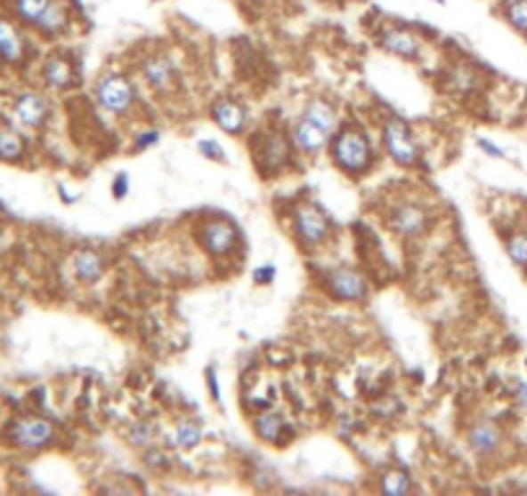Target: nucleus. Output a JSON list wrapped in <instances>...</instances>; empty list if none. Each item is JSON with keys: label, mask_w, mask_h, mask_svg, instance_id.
<instances>
[{"label": "nucleus", "mask_w": 527, "mask_h": 496, "mask_svg": "<svg viewBox=\"0 0 527 496\" xmlns=\"http://www.w3.org/2000/svg\"><path fill=\"white\" fill-rule=\"evenodd\" d=\"M478 148L483 150V153H489V156H494V158H504V150H499V148H494L489 140H478Z\"/></svg>", "instance_id": "nucleus-34"}, {"label": "nucleus", "mask_w": 527, "mask_h": 496, "mask_svg": "<svg viewBox=\"0 0 527 496\" xmlns=\"http://www.w3.org/2000/svg\"><path fill=\"white\" fill-rule=\"evenodd\" d=\"M331 148V161L334 165L344 171L346 176L357 179V176H365L369 168H372V161H375V148L369 138L357 130V127H339L334 132V138L328 142Z\"/></svg>", "instance_id": "nucleus-1"}, {"label": "nucleus", "mask_w": 527, "mask_h": 496, "mask_svg": "<svg viewBox=\"0 0 527 496\" xmlns=\"http://www.w3.org/2000/svg\"><path fill=\"white\" fill-rule=\"evenodd\" d=\"M13 114L27 127H42L45 119H47V114H50V107H47V99L45 96H39V93H24V96L16 99Z\"/></svg>", "instance_id": "nucleus-16"}, {"label": "nucleus", "mask_w": 527, "mask_h": 496, "mask_svg": "<svg viewBox=\"0 0 527 496\" xmlns=\"http://www.w3.org/2000/svg\"><path fill=\"white\" fill-rule=\"evenodd\" d=\"M70 269H73V275H76L80 284H96L104 276L106 261L104 256L99 251H93V248H78L73 253Z\"/></svg>", "instance_id": "nucleus-14"}, {"label": "nucleus", "mask_w": 527, "mask_h": 496, "mask_svg": "<svg viewBox=\"0 0 527 496\" xmlns=\"http://www.w3.org/2000/svg\"><path fill=\"white\" fill-rule=\"evenodd\" d=\"M207 386H210V396L215 401H220V386H217V378H215V370H207Z\"/></svg>", "instance_id": "nucleus-36"}, {"label": "nucleus", "mask_w": 527, "mask_h": 496, "mask_svg": "<svg viewBox=\"0 0 527 496\" xmlns=\"http://www.w3.org/2000/svg\"><path fill=\"white\" fill-rule=\"evenodd\" d=\"M380 47L401 60H419L424 52L422 36L406 27H385L380 34Z\"/></svg>", "instance_id": "nucleus-9"}, {"label": "nucleus", "mask_w": 527, "mask_h": 496, "mask_svg": "<svg viewBox=\"0 0 527 496\" xmlns=\"http://www.w3.org/2000/svg\"><path fill=\"white\" fill-rule=\"evenodd\" d=\"M290 225L295 241L300 244V248H305V251H316V248L323 246V244L328 241V236H331V222H328V218L323 215L320 207L311 204V202L300 204V207L292 212Z\"/></svg>", "instance_id": "nucleus-3"}, {"label": "nucleus", "mask_w": 527, "mask_h": 496, "mask_svg": "<svg viewBox=\"0 0 527 496\" xmlns=\"http://www.w3.org/2000/svg\"><path fill=\"white\" fill-rule=\"evenodd\" d=\"M450 88L452 91H460V93H471L478 88V78H475L474 68L468 65H458L450 76Z\"/></svg>", "instance_id": "nucleus-28"}, {"label": "nucleus", "mask_w": 527, "mask_h": 496, "mask_svg": "<svg viewBox=\"0 0 527 496\" xmlns=\"http://www.w3.org/2000/svg\"><path fill=\"white\" fill-rule=\"evenodd\" d=\"M127 440H130L134 447H150V444H153V440H156V435H153L150 424H142V421H137L130 432H127Z\"/></svg>", "instance_id": "nucleus-29"}, {"label": "nucleus", "mask_w": 527, "mask_h": 496, "mask_svg": "<svg viewBox=\"0 0 527 496\" xmlns=\"http://www.w3.org/2000/svg\"><path fill=\"white\" fill-rule=\"evenodd\" d=\"M411 489H414V484H411V478H409L403 470H385V473L380 476V492H383V494L401 496L409 494Z\"/></svg>", "instance_id": "nucleus-25"}, {"label": "nucleus", "mask_w": 527, "mask_h": 496, "mask_svg": "<svg viewBox=\"0 0 527 496\" xmlns=\"http://www.w3.org/2000/svg\"><path fill=\"white\" fill-rule=\"evenodd\" d=\"M24 156V140L19 138L13 130L3 127L0 130V158L3 161H19Z\"/></svg>", "instance_id": "nucleus-26"}, {"label": "nucleus", "mask_w": 527, "mask_h": 496, "mask_svg": "<svg viewBox=\"0 0 527 496\" xmlns=\"http://www.w3.org/2000/svg\"><path fill=\"white\" fill-rule=\"evenodd\" d=\"M158 140H160L158 130H148V132H142V135L137 138V142H134V145H137V148H153Z\"/></svg>", "instance_id": "nucleus-33"}, {"label": "nucleus", "mask_w": 527, "mask_h": 496, "mask_svg": "<svg viewBox=\"0 0 527 496\" xmlns=\"http://www.w3.org/2000/svg\"><path fill=\"white\" fill-rule=\"evenodd\" d=\"M380 142L385 148V153L391 156V161L401 168H414L422 161V150H419V142L411 135L409 124L398 116H388L383 122V130H380Z\"/></svg>", "instance_id": "nucleus-2"}, {"label": "nucleus", "mask_w": 527, "mask_h": 496, "mask_svg": "<svg viewBox=\"0 0 527 496\" xmlns=\"http://www.w3.org/2000/svg\"><path fill=\"white\" fill-rule=\"evenodd\" d=\"M515 398H517L520 409H525L527 412V383H517V388H515Z\"/></svg>", "instance_id": "nucleus-35"}, {"label": "nucleus", "mask_w": 527, "mask_h": 496, "mask_svg": "<svg viewBox=\"0 0 527 496\" xmlns=\"http://www.w3.org/2000/svg\"><path fill=\"white\" fill-rule=\"evenodd\" d=\"M11 440L24 450H39V447H47L54 440V427L42 416H27V419H19L13 424Z\"/></svg>", "instance_id": "nucleus-10"}, {"label": "nucleus", "mask_w": 527, "mask_h": 496, "mask_svg": "<svg viewBox=\"0 0 527 496\" xmlns=\"http://www.w3.org/2000/svg\"><path fill=\"white\" fill-rule=\"evenodd\" d=\"M323 287L334 300L342 303H362L369 295L368 276L354 267H334L323 276Z\"/></svg>", "instance_id": "nucleus-7"}, {"label": "nucleus", "mask_w": 527, "mask_h": 496, "mask_svg": "<svg viewBox=\"0 0 527 496\" xmlns=\"http://www.w3.org/2000/svg\"><path fill=\"white\" fill-rule=\"evenodd\" d=\"M24 57V39L16 31L13 24L0 21V60L5 62H19Z\"/></svg>", "instance_id": "nucleus-21"}, {"label": "nucleus", "mask_w": 527, "mask_h": 496, "mask_svg": "<svg viewBox=\"0 0 527 496\" xmlns=\"http://www.w3.org/2000/svg\"><path fill=\"white\" fill-rule=\"evenodd\" d=\"M434 3H440V5H442V3H445V0H434Z\"/></svg>", "instance_id": "nucleus-37"}, {"label": "nucleus", "mask_w": 527, "mask_h": 496, "mask_svg": "<svg viewBox=\"0 0 527 496\" xmlns=\"http://www.w3.org/2000/svg\"><path fill=\"white\" fill-rule=\"evenodd\" d=\"M501 16L515 31L527 36V0H507L501 5Z\"/></svg>", "instance_id": "nucleus-24"}, {"label": "nucleus", "mask_w": 527, "mask_h": 496, "mask_svg": "<svg viewBox=\"0 0 527 496\" xmlns=\"http://www.w3.org/2000/svg\"><path fill=\"white\" fill-rule=\"evenodd\" d=\"M501 444H504V432L494 421H478L468 432V447L478 458H491L494 452H499Z\"/></svg>", "instance_id": "nucleus-13"}, {"label": "nucleus", "mask_w": 527, "mask_h": 496, "mask_svg": "<svg viewBox=\"0 0 527 496\" xmlns=\"http://www.w3.org/2000/svg\"><path fill=\"white\" fill-rule=\"evenodd\" d=\"M130 192V176L127 173H119L117 179H114V184H111V196L119 202V199H125Z\"/></svg>", "instance_id": "nucleus-31"}, {"label": "nucleus", "mask_w": 527, "mask_h": 496, "mask_svg": "<svg viewBox=\"0 0 527 496\" xmlns=\"http://www.w3.org/2000/svg\"><path fill=\"white\" fill-rule=\"evenodd\" d=\"M68 27H70V5L65 0H53V5L45 11V16L34 28L45 36H57Z\"/></svg>", "instance_id": "nucleus-17"}, {"label": "nucleus", "mask_w": 527, "mask_h": 496, "mask_svg": "<svg viewBox=\"0 0 527 496\" xmlns=\"http://www.w3.org/2000/svg\"><path fill=\"white\" fill-rule=\"evenodd\" d=\"M42 76H45V83L50 88H54V91H65V88H70L73 81H76V70H73V65L65 57H50L45 62Z\"/></svg>", "instance_id": "nucleus-19"}, {"label": "nucleus", "mask_w": 527, "mask_h": 496, "mask_svg": "<svg viewBox=\"0 0 527 496\" xmlns=\"http://www.w3.org/2000/svg\"><path fill=\"white\" fill-rule=\"evenodd\" d=\"M274 275H277L274 264H262V267L254 269V282H256V284H269V282L274 279Z\"/></svg>", "instance_id": "nucleus-32"}, {"label": "nucleus", "mask_w": 527, "mask_h": 496, "mask_svg": "<svg viewBox=\"0 0 527 496\" xmlns=\"http://www.w3.org/2000/svg\"><path fill=\"white\" fill-rule=\"evenodd\" d=\"M429 225H432V215H429L426 204L417 202V199H401L388 212V228L403 241L422 238L424 233L429 230Z\"/></svg>", "instance_id": "nucleus-5"}, {"label": "nucleus", "mask_w": 527, "mask_h": 496, "mask_svg": "<svg viewBox=\"0 0 527 496\" xmlns=\"http://www.w3.org/2000/svg\"><path fill=\"white\" fill-rule=\"evenodd\" d=\"M212 122L225 132V135H243V130H246V122H248V114L246 109L238 104V101H231V99H220V101H215L210 109Z\"/></svg>", "instance_id": "nucleus-12"}, {"label": "nucleus", "mask_w": 527, "mask_h": 496, "mask_svg": "<svg viewBox=\"0 0 527 496\" xmlns=\"http://www.w3.org/2000/svg\"><path fill=\"white\" fill-rule=\"evenodd\" d=\"M205 437V432H202V427L197 424V421H191V419H182L174 429H171V444L174 447H179V450H194L199 442Z\"/></svg>", "instance_id": "nucleus-22"}, {"label": "nucleus", "mask_w": 527, "mask_h": 496, "mask_svg": "<svg viewBox=\"0 0 527 496\" xmlns=\"http://www.w3.org/2000/svg\"><path fill=\"white\" fill-rule=\"evenodd\" d=\"M507 256L515 267L527 272V233H515L507 238Z\"/></svg>", "instance_id": "nucleus-27"}, {"label": "nucleus", "mask_w": 527, "mask_h": 496, "mask_svg": "<svg viewBox=\"0 0 527 496\" xmlns=\"http://www.w3.org/2000/svg\"><path fill=\"white\" fill-rule=\"evenodd\" d=\"M53 5V0H13V11L16 16L28 24V27H36L39 19L45 16V11Z\"/></svg>", "instance_id": "nucleus-23"}, {"label": "nucleus", "mask_w": 527, "mask_h": 496, "mask_svg": "<svg viewBox=\"0 0 527 496\" xmlns=\"http://www.w3.org/2000/svg\"><path fill=\"white\" fill-rule=\"evenodd\" d=\"M303 116L311 119V122H316L318 127H323L331 135L339 130V114H336V109L328 101H323V99H311L305 104V109H303Z\"/></svg>", "instance_id": "nucleus-20"}, {"label": "nucleus", "mask_w": 527, "mask_h": 496, "mask_svg": "<svg viewBox=\"0 0 527 496\" xmlns=\"http://www.w3.org/2000/svg\"><path fill=\"white\" fill-rule=\"evenodd\" d=\"M331 138H334L331 132H326L323 127H318L316 122H311L305 116H300L295 122V127H292V145H295V150H300L308 158L320 156L328 148Z\"/></svg>", "instance_id": "nucleus-11"}, {"label": "nucleus", "mask_w": 527, "mask_h": 496, "mask_svg": "<svg viewBox=\"0 0 527 496\" xmlns=\"http://www.w3.org/2000/svg\"><path fill=\"white\" fill-rule=\"evenodd\" d=\"M140 76L145 85L156 93H168L174 85H176V65L168 55H160V52H153V55L142 57L140 62Z\"/></svg>", "instance_id": "nucleus-8"}, {"label": "nucleus", "mask_w": 527, "mask_h": 496, "mask_svg": "<svg viewBox=\"0 0 527 496\" xmlns=\"http://www.w3.org/2000/svg\"><path fill=\"white\" fill-rule=\"evenodd\" d=\"M197 244L210 259H228L238 251L240 233L236 225L225 218H207L197 228Z\"/></svg>", "instance_id": "nucleus-4"}, {"label": "nucleus", "mask_w": 527, "mask_h": 496, "mask_svg": "<svg viewBox=\"0 0 527 496\" xmlns=\"http://www.w3.org/2000/svg\"><path fill=\"white\" fill-rule=\"evenodd\" d=\"M134 101H137L134 85L130 78L119 73H109L96 83V104L111 116H127L134 109Z\"/></svg>", "instance_id": "nucleus-6"}, {"label": "nucleus", "mask_w": 527, "mask_h": 496, "mask_svg": "<svg viewBox=\"0 0 527 496\" xmlns=\"http://www.w3.org/2000/svg\"><path fill=\"white\" fill-rule=\"evenodd\" d=\"M292 145L290 140L285 138V135H280V132H272V135H266L264 138V156L259 158V165L266 168V173H272V171H280V168H285L288 161H290V153H292Z\"/></svg>", "instance_id": "nucleus-15"}, {"label": "nucleus", "mask_w": 527, "mask_h": 496, "mask_svg": "<svg viewBox=\"0 0 527 496\" xmlns=\"http://www.w3.org/2000/svg\"><path fill=\"white\" fill-rule=\"evenodd\" d=\"M251 427L259 440L272 442V444L282 442V435H285V419L277 412H266V409L254 416Z\"/></svg>", "instance_id": "nucleus-18"}, {"label": "nucleus", "mask_w": 527, "mask_h": 496, "mask_svg": "<svg viewBox=\"0 0 527 496\" xmlns=\"http://www.w3.org/2000/svg\"><path fill=\"white\" fill-rule=\"evenodd\" d=\"M197 150H199L207 161H215V164H223V161H225V150H223L215 140H199V142H197Z\"/></svg>", "instance_id": "nucleus-30"}]
</instances>
